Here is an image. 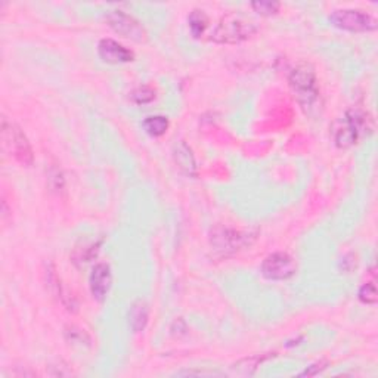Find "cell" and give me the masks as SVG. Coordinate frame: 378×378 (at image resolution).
Wrapping results in <instances>:
<instances>
[{"label":"cell","mask_w":378,"mask_h":378,"mask_svg":"<svg viewBox=\"0 0 378 378\" xmlns=\"http://www.w3.org/2000/svg\"><path fill=\"white\" fill-rule=\"evenodd\" d=\"M361 302L364 305H375L377 303V287L374 283H366L361 287L359 293H357Z\"/></svg>","instance_id":"19"},{"label":"cell","mask_w":378,"mask_h":378,"mask_svg":"<svg viewBox=\"0 0 378 378\" xmlns=\"http://www.w3.org/2000/svg\"><path fill=\"white\" fill-rule=\"evenodd\" d=\"M188 24H189V30L192 36L200 37L204 34L206 28L209 25V16L206 15L204 11H201V9H193L188 16Z\"/></svg>","instance_id":"16"},{"label":"cell","mask_w":378,"mask_h":378,"mask_svg":"<svg viewBox=\"0 0 378 378\" xmlns=\"http://www.w3.org/2000/svg\"><path fill=\"white\" fill-rule=\"evenodd\" d=\"M106 21H108L110 27L115 33L121 34L123 37L132 38L134 42L147 40V32L132 15H128L123 11H111L106 15Z\"/></svg>","instance_id":"8"},{"label":"cell","mask_w":378,"mask_h":378,"mask_svg":"<svg viewBox=\"0 0 378 378\" xmlns=\"http://www.w3.org/2000/svg\"><path fill=\"white\" fill-rule=\"evenodd\" d=\"M329 21L337 28L352 33L373 32L377 28L375 18L361 9H337L329 15Z\"/></svg>","instance_id":"6"},{"label":"cell","mask_w":378,"mask_h":378,"mask_svg":"<svg viewBox=\"0 0 378 378\" xmlns=\"http://www.w3.org/2000/svg\"><path fill=\"white\" fill-rule=\"evenodd\" d=\"M96 250H98V246H83V250L80 248H77L74 251V255H73V261L75 265H84L87 263V261H91V259L93 256H96Z\"/></svg>","instance_id":"18"},{"label":"cell","mask_w":378,"mask_h":378,"mask_svg":"<svg viewBox=\"0 0 378 378\" xmlns=\"http://www.w3.org/2000/svg\"><path fill=\"white\" fill-rule=\"evenodd\" d=\"M256 234L248 231H237L226 226H216L210 234V246L219 256H231L250 246Z\"/></svg>","instance_id":"4"},{"label":"cell","mask_w":378,"mask_h":378,"mask_svg":"<svg viewBox=\"0 0 378 378\" xmlns=\"http://www.w3.org/2000/svg\"><path fill=\"white\" fill-rule=\"evenodd\" d=\"M327 368V362L321 361V362H316L314 365H310L307 370H305L302 374H300V377H312V375H318L321 371H324Z\"/></svg>","instance_id":"21"},{"label":"cell","mask_w":378,"mask_h":378,"mask_svg":"<svg viewBox=\"0 0 378 378\" xmlns=\"http://www.w3.org/2000/svg\"><path fill=\"white\" fill-rule=\"evenodd\" d=\"M370 119L361 110L347 111L344 119L338 120L334 126V142L338 148L352 147L359 139L362 132L368 130Z\"/></svg>","instance_id":"5"},{"label":"cell","mask_w":378,"mask_h":378,"mask_svg":"<svg viewBox=\"0 0 378 378\" xmlns=\"http://www.w3.org/2000/svg\"><path fill=\"white\" fill-rule=\"evenodd\" d=\"M259 30L256 21L241 12H231L220 19L210 40L220 45H235L253 37Z\"/></svg>","instance_id":"1"},{"label":"cell","mask_w":378,"mask_h":378,"mask_svg":"<svg viewBox=\"0 0 378 378\" xmlns=\"http://www.w3.org/2000/svg\"><path fill=\"white\" fill-rule=\"evenodd\" d=\"M169 119L164 117V115H151V117H147L142 123L143 130L154 138L163 137L169 130Z\"/></svg>","instance_id":"15"},{"label":"cell","mask_w":378,"mask_h":378,"mask_svg":"<svg viewBox=\"0 0 378 378\" xmlns=\"http://www.w3.org/2000/svg\"><path fill=\"white\" fill-rule=\"evenodd\" d=\"M130 98L134 104H138V105L150 104L155 99V91L151 89L150 86H141L130 93Z\"/></svg>","instance_id":"17"},{"label":"cell","mask_w":378,"mask_h":378,"mask_svg":"<svg viewBox=\"0 0 378 378\" xmlns=\"http://www.w3.org/2000/svg\"><path fill=\"white\" fill-rule=\"evenodd\" d=\"M148 316H150V309L148 305L142 302V300H138L134 302L130 307V327L133 329V333H141L145 329L148 324Z\"/></svg>","instance_id":"13"},{"label":"cell","mask_w":378,"mask_h":378,"mask_svg":"<svg viewBox=\"0 0 378 378\" xmlns=\"http://www.w3.org/2000/svg\"><path fill=\"white\" fill-rule=\"evenodd\" d=\"M45 275H46V284L47 287H49V292L60 300V302L69 309V310H74L75 309V302L73 296H69L67 294V292L64 290L62 284H61V279L58 278L56 272H55V268L52 263H49L46 266V270H45Z\"/></svg>","instance_id":"12"},{"label":"cell","mask_w":378,"mask_h":378,"mask_svg":"<svg viewBox=\"0 0 378 378\" xmlns=\"http://www.w3.org/2000/svg\"><path fill=\"white\" fill-rule=\"evenodd\" d=\"M173 158L176 166L182 173H185L187 176H193L197 173V163L196 157H193L192 150L188 147L185 141H180L173 147Z\"/></svg>","instance_id":"11"},{"label":"cell","mask_w":378,"mask_h":378,"mask_svg":"<svg viewBox=\"0 0 378 378\" xmlns=\"http://www.w3.org/2000/svg\"><path fill=\"white\" fill-rule=\"evenodd\" d=\"M290 86L297 102L306 113H312L319 104V86L315 69L309 62H300L290 73Z\"/></svg>","instance_id":"2"},{"label":"cell","mask_w":378,"mask_h":378,"mask_svg":"<svg viewBox=\"0 0 378 378\" xmlns=\"http://www.w3.org/2000/svg\"><path fill=\"white\" fill-rule=\"evenodd\" d=\"M251 8L255 11L263 16H270L275 15L279 11V3L278 2H253L251 3Z\"/></svg>","instance_id":"20"},{"label":"cell","mask_w":378,"mask_h":378,"mask_svg":"<svg viewBox=\"0 0 378 378\" xmlns=\"http://www.w3.org/2000/svg\"><path fill=\"white\" fill-rule=\"evenodd\" d=\"M113 284V274L111 268L106 263H98L93 269L89 278V285H91V293L93 298L102 302V300L108 296Z\"/></svg>","instance_id":"9"},{"label":"cell","mask_w":378,"mask_h":378,"mask_svg":"<svg viewBox=\"0 0 378 378\" xmlns=\"http://www.w3.org/2000/svg\"><path fill=\"white\" fill-rule=\"evenodd\" d=\"M297 272L296 260L284 251L269 255L261 263V275L269 281H285Z\"/></svg>","instance_id":"7"},{"label":"cell","mask_w":378,"mask_h":378,"mask_svg":"<svg viewBox=\"0 0 378 378\" xmlns=\"http://www.w3.org/2000/svg\"><path fill=\"white\" fill-rule=\"evenodd\" d=\"M2 141L3 148L11 157L25 167L32 166L34 155L30 142H28L23 129L18 124L9 121L6 117L2 119Z\"/></svg>","instance_id":"3"},{"label":"cell","mask_w":378,"mask_h":378,"mask_svg":"<svg viewBox=\"0 0 378 378\" xmlns=\"http://www.w3.org/2000/svg\"><path fill=\"white\" fill-rule=\"evenodd\" d=\"M101 60L108 64H126L134 60V54L113 38H102L98 45Z\"/></svg>","instance_id":"10"},{"label":"cell","mask_w":378,"mask_h":378,"mask_svg":"<svg viewBox=\"0 0 378 378\" xmlns=\"http://www.w3.org/2000/svg\"><path fill=\"white\" fill-rule=\"evenodd\" d=\"M266 359H268V356H263V355H260V356L256 355V356L246 357V359H241L235 365H232L231 374L232 375H241V377L253 375L257 370V366Z\"/></svg>","instance_id":"14"}]
</instances>
